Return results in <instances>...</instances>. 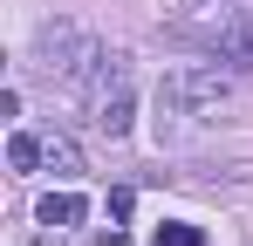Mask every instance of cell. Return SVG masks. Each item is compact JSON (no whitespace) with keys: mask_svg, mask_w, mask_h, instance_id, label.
I'll return each mask as SVG.
<instances>
[{"mask_svg":"<svg viewBox=\"0 0 253 246\" xmlns=\"http://www.w3.org/2000/svg\"><path fill=\"white\" fill-rule=\"evenodd\" d=\"M83 212H89V205L76 199V192H48V199L35 205V219H42V226H55V233H69V226H83Z\"/></svg>","mask_w":253,"mask_h":246,"instance_id":"6da1fadb","label":"cell"},{"mask_svg":"<svg viewBox=\"0 0 253 246\" xmlns=\"http://www.w3.org/2000/svg\"><path fill=\"white\" fill-rule=\"evenodd\" d=\"M130 110H137V103H130V89L96 96V130H103V137H124V130H130Z\"/></svg>","mask_w":253,"mask_h":246,"instance_id":"7a4b0ae2","label":"cell"},{"mask_svg":"<svg viewBox=\"0 0 253 246\" xmlns=\"http://www.w3.org/2000/svg\"><path fill=\"white\" fill-rule=\"evenodd\" d=\"M48 171H55V178H76V171H83V151H76V137H48Z\"/></svg>","mask_w":253,"mask_h":246,"instance_id":"3957f363","label":"cell"},{"mask_svg":"<svg viewBox=\"0 0 253 246\" xmlns=\"http://www.w3.org/2000/svg\"><path fill=\"white\" fill-rule=\"evenodd\" d=\"M42 158H48V144H35V137H7V164H14V171H35Z\"/></svg>","mask_w":253,"mask_h":246,"instance_id":"277c9868","label":"cell"},{"mask_svg":"<svg viewBox=\"0 0 253 246\" xmlns=\"http://www.w3.org/2000/svg\"><path fill=\"white\" fill-rule=\"evenodd\" d=\"M158 246H206V233H199V226H185V219H171L165 233H158Z\"/></svg>","mask_w":253,"mask_h":246,"instance_id":"5b68a950","label":"cell"},{"mask_svg":"<svg viewBox=\"0 0 253 246\" xmlns=\"http://www.w3.org/2000/svg\"><path fill=\"white\" fill-rule=\"evenodd\" d=\"M130 205H137V199H130V185H117V192H110V219H130Z\"/></svg>","mask_w":253,"mask_h":246,"instance_id":"8992f818","label":"cell"}]
</instances>
